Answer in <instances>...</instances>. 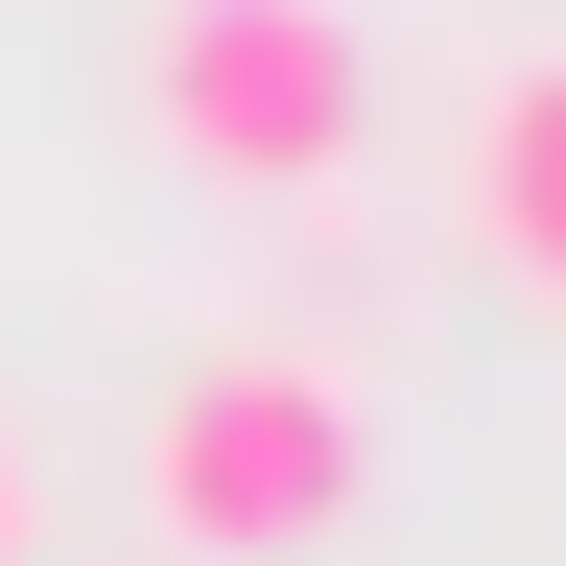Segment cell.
Wrapping results in <instances>:
<instances>
[{
	"label": "cell",
	"mask_w": 566,
	"mask_h": 566,
	"mask_svg": "<svg viewBox=\"0 0 566 566\" xmlns=\"http://www.w3.org/2000/svg\"><path fill=\"white\" fill-rule=\"evenodd\" d=\"M354 495H378V401L283 331L189 354L142 401V543L166 566H307V543H354Z\"/></svg>",
	"instance_id": "cell-1"
},
{
	"label": "cell",
	"mask_w": 566,
	"mask_h": 566,
	"mask_svg": "<svg viewBox=\"0 0 566 566\" xmlns=\"http://www.w3.org/2000/svg\"><path fill=\"white\" fill-rule=\"evenodd\" d=\"M354 118H378L354 0H142V142H166L189 189L307 212V189L354 166Z\"/></svg>",
	"instance_id": "cell-2"
},
{
	"label": "cell",
	"mask_w": 566,
	"mask_h": 566,
	"mask_svg": "<svg viewBox=\"0 0 566 566\" xmlns=\"http://www.w3.org/2000/svg\"><path fill=\"white\" fill-rule=\"evenodd\" d=\"M449 189H472V260L520 283V307H566V48H520L472 95V166Z\"/></svg>",
	"instance_id": "cell-3"
},
{
	"label": "cell",
	"mask_w": 566,
	"mask_h": 566,
	"mask_svg": "<svg viewBox=\"0 0 566 566\" xmlns=\"http://www.w3.org/2000/svg\"><path fill=\"white\" fill-rule=\"evenodd\" d=\"M0 566H48V472H24V424H0Z\"/></svg>",
	"instance_id": "cell-4"
}]
</instances>
